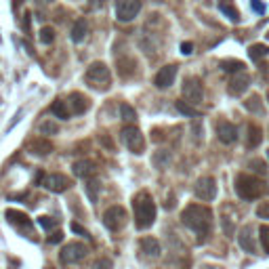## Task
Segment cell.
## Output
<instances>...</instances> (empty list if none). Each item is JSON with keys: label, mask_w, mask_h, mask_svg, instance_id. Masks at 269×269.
Masks as SVG:
<instances>
[{"label": "cell", "mask_w": 269, "mask_h": 269, "mask_svg": "<svg viewBox=\"0 0 269 269\" xmlns=\"http://www.w3.org/2000/svg\"><path fill=\"white\" fill-rule=\"evenodd\" d=\"M175 78H177V66H164V67H160L158 74H156L154 84L158 89H168V87H173Z\"/></svg>", "instance_id": "cell-14"}, {"label": "cell", "mask_w": 269, "mask_h": 269, "mask_svg": "<svg viewBox=\"0 0 269 269\" xmlns=\"http://www.w3.org/2000/svg\"><path fill=\"white\" fill-rule=\"evenodd\" d=\"M219 11H221L229 21H233V23H240V13L229 0H221V2H219Z\"/></svg>", "instance_id": "cell-23"}, {"label": "cell", "mask_w": 269, "mask_h": 269, "mask_svg": "<svg viewBox=\"0 0 269 269\" xmlns=\"http://www.w3.org/2000/svg\"><path fill=\"white\" fill-rule=\"evenodd\" d=\"M259 238H261V246H263V250L269 254V227L263 225V227L259 229Z\"/></svg>", "instance_id": "cell-36"}, {"label": "cell", "mask_w": 269, "mask_h": 269, "mask_svg": "<svg viewBox=\"0 0 269 269\" xmlns=\"http://www.w3.org/2000/svg\"><path fill=\"white\" fill-rule=\"evenodd\" d=\"M67 103H69V108H72V114H76V116H82L84 112H89V108H90V99L84 97L82 93H72Z\"/></svg>", "instance_id": "cell-17"}, {"label": "cell", "mask_w": 269, "mask_h": 269, "mask_svg": "<svg viewBox=\"0 0 269 269\" xmlns=\"http://www.w3.org/2000/svg\"><path fill=\"white\" fill-rule=\"evenodd\" d=\"M139 248L145 257H152V259H158L162 254V248H160V242L156 238H141L139 242Z\"/></svg>", "instance_id": "cell-18"}, {"label": "cell", "mask_w": 269, "mask_h": 269, "mask_svg": "<svg viewBox=\"0 0 269 269\" xmlns=\"http://www.w3.org/2000/svg\"><path fill=\"white\" fill-rule=\"evenodd\" d=\"M89 254V248L80 242H69L61 248L59 252V261L61 265H74V263H80V261Z\"/></svg>", "instance_id": "cell-5"}, {"label": "cell", "mask_w": 269, "mask_h": 269, "mask_svg": "<svg viewBox=\"0 0 269 269\" xmlns=\"http://www.w3.org/2000/svg\"><path fill=\"white\" fill-rule=\"evenodd\" d=\"M250 4H252V9L257 11V13H263V11H265V6H263V2H261V0H252Z\"/></svg>", "instance_id": "cell-43"}, {"label": "cell", "mask_w": 269, "mask_h": 269, "mask_svg": "<svg viewBox=\"0 0 269 269\" xmlns=\"http://www.w3.org/2000/svg\"><path fill=\"white\" fill-rule=\"evenodd\" d=\"M134 67H137V63L133 59H118V72L122 76H131L134 72Z\"/></svg>", "instance_id": "cell-29"}, {"label": "cell", "mask_w": 269, "mask_h": 269, "mask_svg": "<svg viewBox=\"0 0 269 269\" xmlns=\"http://www.w3.org/2000/svg\"><path fill=\"white\" fill-rule=\"evenodd\" d=\"M181 90H183V97H185L189 103H194V105L200 103L204 99V87H202L200 78H185V80H183Z\"/></svg>", "instance_id": "cell-9"}, {"label": "cell", "mask_w": 269, "mask_h": 269, "mask_svg": "<svg viewBox=\"0 0 269 269\" xmlns=\"http://www.w3.org/2000/svg\"><path fill=\"white\" fill-rule=\"evenodd\" d=\"M87 32H89V23L87 19H76L74 25H72V32H69V38L74 42H82L87 38Z\"/></svg>", "instance_id": "cell-22"}, {"label": "cell", "mask_w": 269, "mask_h": 269, "mask_svg": "<svg viewBox=\"0 0 269 269\" xmlns=\"http://www.w3.org/2000/svg\"><path fill=\"white\" fill-rule=\"evenodd\" d=\"M38 223H40L45 229H51V227H55V225H57V221H55V219H51V217H40Z\"/></svg>", "instance_id": "cell-38"}, {"label": "cell", "mask_w": 269, "mask_h": 269, "mask_svg": "<svg viewBox=\"0 0 269 269\" xmlns=\"http://www.w3.org/2000/svg\"><path fill=\"white\" fill-rule=\"evenodd\" d=\"M181 223L187 229L198 233V242H204L212 227V212L210 208L202 206V204H189V206L181 212Z\"/></svg>", "instance_id": "cell-1"}, {"label": "cell", "mask_w": 269, "mask_h": 269, "mask_svg": "<svg viewBox=\"0 0 269 269\" xmlns=\"http://www.w3.org/2000/svg\"><path fill=\"white\" fill-rule=\"evenodd\" d=\"M99 189H101V183H99L95 177H87V179H84V192H87V198L90 204H97Z\"/></svg>", "instance_id": "cell-21"}, {"label": "cell", "mask_w": 269, "mask_h": 269, "mask_svg": "<svg viewBox=\"0 0 269 269\" xmlns=\"http://www.w3.org/2000/svg\"><path fill=\"white\" fill-rule=\"evenodd\" d=\"M61 240H63V233L61 231H53L51 236H48V242H51V244H59Z\"/></svg>", "instance_id": "cell-40"}, {"label": "cell", "mask_w": 269, "mask_h": 269, "mask_svg": "<svg viewBox=\"0 0 269 269\" xmlns=\"http://www.w3.org/2000/svg\"><path fill=\"white\" fill-rule=\"evenodd\" d=\"M261 139H263V131L259 129L257 124H250L248 126V137H246V145L254 150L257 145H261Z\"/></svg>", "instance_id": "cell-25"}, {"label": "cell", "mask_w": 269, "mask_h": 269, "mask_svg": "<svg viewBox=\"0 0 269 269\" xmlns=\"http://www.w3.org/2000/svg\"><path fill=\"white\" fill-rule=\"evenodd\" d=\"M4 217H6V221H9L13 227H17L19 231H23V233H30L32 221H30V217H27L25 212L15 210V208H9V210L4 212Z\"/></svg>", "instance_id": "cell-12"}, {"label": "cell", "mask_w": 269, "mask_h": 269, "mask_svg": "<svg viewBox=\"0 0 269 269\" xmlns=\"http://www.w3.org/2000/svg\"><path fill=\"white\" fill-rule=\"evenodd\" d=\"M267 99H269V93H267Z\"/></svg>", "instance_id": "cell-49"}, {"label": "cell", "mask_w": 269, "mask_h": 269, "mask_svg": "<svg viewBox=\"0 0 269 269\" xmlns=\"http://www.w3.org/2000/svg\"><path fill=\"white\" fill-rule=\"evenodd\" d=\"M267 55H269V48L265 45H250L248 46V57L254 61H259L261 57H267Z\"/></svg>", "instance_id": "cell-28"}, {"label": "cell", "mask_w": 269, "mask_h": 269, "mask_svg": "<svg viewBox=\"0 0 269 269\" xmlns=\"http://www.w3.org/2000/svg\"><path fill=\"white\" fill-rule=\"evenodd\" d=\"M181 53L183 55H192L194 53V45H192V42H183V45H181Z\"/></svg>", "instance_id": "cell-41"}, {"label": "cell", "mask_w": 269, "mask_h": 269, "mask_svg": "<svg viewBox=\"0 0 269 269\" xmlns=\"http://www.w3.org/2000/svg\"><path fill=\"white\" fill-rule=\"evenodd\" d=\"M21 114H23V112H21V110H19V112H17V114H15V116H13V122L9 124V129H6V131H11V129H13V126H15V124L19 122V120H21Z\"/></svg>", "instance_id": "cell-45"}, {"label": "cell", "mask_w": 269, "mask_h": 269, "mask_svg": "<svg viewBox=\"0 0 269 269\" xmlns=\"http://www.w3.org/2000/svg\"><path fill=\"white\" fill-rule=\"evenodd\" d=\"M236 194L246 202L257 200V198H261V194H263V183H261V179H257V177H252V175L240 173L236 177Z\"/></svg>", "instance_id": "cell-4"}, {"label": "cell", "mask_w": 269, "mask_h": 269, "mask_svg": "<svg viewBox=\"0 0 269 269\" xmlns=\"http://www.w3.org/2000/svg\"><path fill=\"white\" fill-rule=\"evenodd\" d=\"M238 244H240V248H242L244 252H250V254L257 252V242H254V229H252V225H244V227L240 229V233H238Z\"/></svg>", "instance_id": "cell-13"}, {"label": "cell", "mask_w": 269, "mask_h": 269, "mask_svg": "<svg viewBox=\"0 0 269 269\" xmlns=\"http://www.w3.org/2000/svg\"><path fill=\"white\" fill-rule=\"evenodd\" d=\"M72 231H76V233H78V236H84V238H87V240H90V236H89V231H87V229H84V227H80V225H78V223H72Z\"/></svg>", "instance_id": "cell-39"}, {"label": "cell", "mask_w": 269, "mask_h": 269, "mask_svg": "<svg viewBox=\"0 0 269 269\" xmlns=\"http://www.w3.org/2000/svg\"><path fill=\"white\" fill-rule=\"evenodd\" d=\"M27 152L32 156H46L53 152V143L45 137H38V139H30L27 141Z\"/></svg>", "instance_id": "cell-16"}, {"label": "cell", "mask_w": 269, "mask_h": 269, "mask_svg": "<svg viewBox=\"0 0 269 269\" xmlns=\"http://www.w3.org/2000/svg\"><path fill=\"white\" fill-rule=\"evenodd\" d=\"M267 156H269V152H267Z\"/></svg>", "instance_id": "cell-51"}, {"label": "cell", "mask_w": 269, "mask_h": 269, "mask_svg": "<svg viewBox=\"0 0 269 269\" xmlns=\"http://www.w3.org/2000/svg\"><path fill=\"white\" fill-rule=\"evenodd\" d=\"M21 4H23V0H13V9H17Z\"/></svg>", "instance_id": "cell-48"}, {"label": "cell", "mask_w": 269, "mask_h": 269, "mask_svg": "<svg viewBox=\"0 0 269 269\" xmlns=\"http://www.w3.org/2000/svg\"><path fill=\"white\" fill-rule=\"evenodd\" d=\"M40 133H42V134H57V133H59V126H57V122H51V120H46V122L40 124Z\"/></svg>", "instance_id": "cell-35"}, {"label": "cell", "mask_w": 269, "mask_h": 269, "mask_svg": "<svg viewBox=\"0 0 269 269\" xmlns=\"http://www.w3.org/2000/svg\"><path fill=\"white\" fill-rule=\"evenodd\" d=\"M30 17H32L30 13H25V15H23V30L25 32H30Z\"/></svg>", "instance_id": "cell-46"}, {"label": "cell", "mask_w": 269, "mask_h": 269, "mask_svg": "<svg viewBox=\"0 0 269 269\" xmlns=\"http://www.w3.org/2000/svg\"><path fill=\"white\" fill-rule=\"evenodd\" d=\"M223 229H225V233H227V236H231V233H233V225H231V221L223 219Z\"/></svg>", "instance_id": "cell-44"}, {"label": "cell", "mask_w": 269, "mask_h": 269, "mask_svg": "<svg viewBox=\"0 0 269 269\" xmlns=\"http://www.w3.org/2000/svg\"><path fill=\"white\" fill-rule=\"evenodd\" d=\"M120 137H122L124 145L129 147L133 154H143V150H145V139H143V133H141L137 126H124L122 133H120Z\"/></svg>", "instance_id": "cell-6"}, {"label": "cell", "mask_w": 269, "mask_h": 269, "mask_svg": "<svg viewBox=\"0 0 269 269\" xmlns=\"http://www.w3.org/2000/svg\"><path fill=\"white\" fill-rule=\"evenodd\" d=\"M248 87H250V78L246 76L244 72H240L238 76H233V78H231V82H229L227 90H229V95H242Z\"/></svg>", "instance_id": "cell-19"}, {"label": "cell", "mask_w": 269, "mask_h": 269, "mask_svg": "<svg viewBox=\"0 0 269 269\" xmlns=\"http://www.w3.org/2000/svg\"><path fill=\"white\" fill-rule=\"evenodd\" d=\"M34 2H36L38 6H45V4H51L53 0H34Z\"/></svg>", "instance_id": "cell-47"}, {"label": "cell", "mask_w": 269, "mask_h": 269, "mask_svg": "<svg viewBox=\"0 0 269 269\" xmlns=\"http://www.w3.org/2000/svg\"><path fill=\"white\" fill-rule=\"evenodd\" d=\"M72 171L76 177H80V179H87V177H93L95 175V164L90 160H76L72 164Z\"/></svg>", "instance_id": "cell-20"}, {"label": "cell", "mask_w": 269, "mask_h": 269, "mask_svg": "<svg viewBox=\"0 0 269 269\" xmlns=\"http://www.w3.org/2000/svg\"><path fill=\"white\" fill-rule=\"evenodd\" d=\"M221 67L225 69V72H242V69L246 67L242 61H236V59H227V61H221Z\"/></svg>", "instance_id": "cell-31"}, {"label": "cell", "mask_w": 269, "mask_h": 269, "mask_svg": "<svg viewBox=\"0 0 269 269\" xmlns=\"http://www.w3.org/2000/svg\"><path fill=\"white\" fill-rule=\"evenodd\" d=\"M248 166H250V168H252V171L257 173V175H261V177H265V175H267V164H265L263 160L254 158V160H250V164H248Z\"/></svg>", "instance_id": "cell-34"}, {"label": "cell", "mask_w": 269, "mask_h": 269, "mask_svg": "<svg viewBox=\"0 0 269 269\" xmlns=\"http://www.w3.org/2000/svg\"><path fill=\"white\" fill-rule=\"evenodd\" d=\"M84 80L90 89L95 90H110L112 89V74H110V67L105 66L103 61H93L90 66L87 67V74H84Z\"/></svg>", "instance_id": "cell-3"}, {"label": "cell", "mask_w": 269, "mask_h": 269, "mask_svg": "<svg viewBox=\"0 0 269 269\" xmlns=\"http://www.w3.org/2000/svg\"><path fill=\"white\" fill-rule=\"evenodd\" d=\"M175 108H177V112H179V114H183V116H189V118H198V116H200V112L194 108V103L189 105V101H177Z\"/></svg>", "instance_id": "cell-26"}, {"label": "cell", "mask_w": 269, "mask_h": 269, "mask_svg": "<svg viewBox=\"0 0 269 269\" xmlns=\"http://www.w3.org/2000/svg\"><path fill=\"white\" fill-rule=\"evenodd\" d=\"M194 194L196 198H200L202 202H210L217 196V181L212 177H200L194 185Z\"/></svg>", "instance_id": "cell-11"}, {"label": "cell", "mask_w": 269, "mask_h": 269, "mask_svg": "<svg viewBox=\"0 0 269 269\" xmlns=\"http://www.w3.org/2000/svg\"><path fill=\"white\" fill-rule=\"evenodd\" d=\"M141 11V0H120L116 4V19L122 23H129Z\"/></svg>", "instance_id": "cell-10"}, {"label": "cell", "mask_w": 269, "mask_h": 269, "mask_svg": "<svg viewBox=\"0 0 269 269\" xmlns=\"http://www.w3.org/2000/svg\"><path fill=\"white\" fill-rule=\"evenodd\" d=\"M51 114L59 120H67L69 118V110H67V103L63 99H55L51 103Z\"/></svg>", "instance_id": "cell-24"}, {"label": "cell", "mask_w": 269, "mask_h": 269, "mask_svg": "<svg viewBox=\"0 0 269 269\" xmlns=\"http://www.w3.org/2000/svg\"><path fill=\"white\" fill-rule=\"evenodd\" d=\"M126 219H129V215L122 206H110L103 212V225L110 231H120L126 225Z\"/></svg>", "instance_id": "cell-7"}, {"label": "cell", "mask_w": 269, "mask_h": 269, "mask_svg": "<svg viewBox=\"0 0 269 269\" xmlns=\"http://www.w3.org/2000/svg\"><path fill=\"white\" fill-rule=\"evenodd\" d=\"M40 185L46 187L48 192H53V194H61V192H66V189L72 187V181H69L66 175L51 173V175H45V177H42V179H40Z\"/></svg>", "instance_id": "cell-8"}, {"label": "cell", "mask_w": 269, "mask_h": 269, "mask_svg": "<svg viewBox=\"0 0 269 269\" xmlns=\"http://www.w3.org/2000/svg\"><path fill=\"white\" fill-rule=\"evenodd\" d=\"M244 108L252 112V114H263V101H261L259 95L248 97V101H244Z\"/></svg>", "instance_id": "cell-27"}, {"label": "cell", "mask_w": 269, "mask_h": 269, "mask_svg": "<svg viewBox=\"0 0 269 269\" xmlns=\"http://www.w3.org/2000/svg\"><path fill=\"white\" fill-rule=\"evenodd\" d=\"M99 139H101V143H103L105 147H108V150H114V143H112V139L108 137V134H101Z\"/></svg>", "instance_id": "cell-42"}, {"label": "cell", "mask_w": 269, "mask_h": 269, "mask_svg": "<svg viewBox=\"0 0 269 269\" xmlns=\"http://www.w3.org/2000/svg\"><path fill=\"white\" fill-rule=\"evenodd\" d=\"M217 137H219L221 143L231 145V143H236V141H238V129L231 122H225V120H223V122L217 124Z\"/></svg>", "instance_id": "cell-15"}, {"label": "cell", "mask_w": 269, "mask_h": 269, "mask_svg": "<svg viewBox=\"0 0 269 269\" xmlns=\"http://www.w3.org/2000/svg\"><path fill=\"white\" fill-rule=\"evenodd\" d=\"M133 210H134V225H137V229H147L154 225L156 202L147 192H141L133 198Z\"/></svg>", "instance_id": "cell-2"}, {"label": "cell", "mask_w": 269, "mask_h": 269, "mask_svg": "<svg viewBox=\"0 0 269 269\" xmlns=\"http://www.w3.org/2000/svg\"><path fill=\"white\" fill-rule=\"evenodd\" d=\"M168 162H171V154L168 152H158L154 156V164H156V168H164Z\"/></svg>", "instance_id": "cell-33"}, {"label": "cell", "mask_w": 269, "mask_h": 269, "mask_svg": "<svg viewBox=\"0 0 269 269\" xmlns=\"http://www.w3.org/2000/svg\"><path fill=\"white\" fill-rule=\"evenodd\" d=\"M267 38H269V34H267Z\"/></svg>", "instance_id": "cell-50"}, {"label": "cell", "mask_w": 269, "mask_h": 269, "mask_svg": "<svg viewBox=\"0 0 269 269\" xmlns=\"http://www.w3.org/2000/svg\"><path fill=\"white\" fill-rule=\"evenodd\" d=\"M53 40H55V30H53V27H48V25H45L40 30V42H42V45H53Z\"/></svg>", "instance_id": "cell-32"}, {"label": "cell", "mask_w": 269, "mask_h": 269, "mask_svg": "<svg viewBox=\"0 0 269 269\" xmlns=\"http://www.w3.org/2000/svg\"><path fill=\"white\" fill-rule=\"evenodd\" d=\"M259 219H269V202H261V206L257 208Z\"/></svg>", "instance_id": "cell-37"}, {"label": "cell", "mask_w": 269, "mask_h": 269, "mask_svg": "<svg viewBox=\"0 0 269 269\" xmlns=\"http://www.w3.org/2000/svg\"><path fill=\"white\" fill-rule=\"evenodd\" d=\"M120 116H122L124 122H134V120H137V112H134L129 103H122L120 105Z\"/></svg>", "instance_id": "cell-30"}]
</instances>
